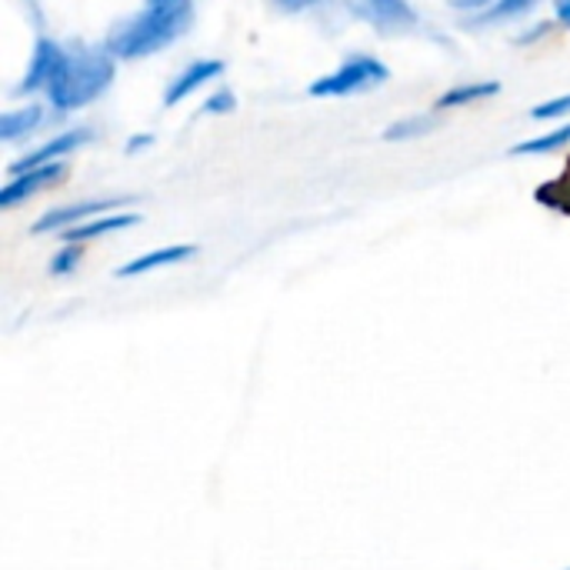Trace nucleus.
Masks as SVG:
<instances>
[{
	"label": "nucleus",
	"mask_w": 570,
	"mask_h": 570,
	"mask_svg": "<svg viewBox=\"0 0 570 570\" xmlns=\"http://www.w3.org/2000/svg\"><path fill=\"white\" fill-rule=\"evenodd\" d=\"M94 140V130L90 127H70V130H60L53 137H47L40 147L27 150L20 160L10 164V174H23V170H33V167H47V164H63L70 154H77L80 147H87Z\"/></svg>",
	"instance_id": "39448f33"
},
{
	"label": "nucleus",
	"mask_w": 570,
	"mask_h": 570,
	"mask_svg": "<svg viewBox=\"0 0 570 570\" xmlns=\"http://www.w3.org/2000/svg\"><path fill=\"white\" fill-rule=\"evenodd\" d=\"M554 17L564 30H570V0H554Z\"/></svg>",
	"instance_id": "4be33fe9"
},
{
	"label": "nucleus",
	"mask_w": 570,
	"mask_h": 570,
	"mask_svg": "<svg viewBox=\"0 0 570 570\" xmlns=\"http://www.w3.org/2000/svg\"><path fill=\"white\" fill-rule=\"evenodd\" d=\"M134 224H140V217H137V214L114 210V214L90 217V220H83V224H77V227H70V230H63L60 237H63V244H90V240H100V237H107V234L127 230V227H134Z\"/></svg>",
	"instance_id": "9d476101"
},
{
	"label": "nucleus",
	"mask_w": 570,
	"mask_h": 570,
	"mask_svg": "<svg viewBox=\"0 0 570 570\" xmlns=\"http://www.w3.org/2000/svg\"><path fill=\"white\" fill-rule=\"evenodd\" d=\"M234 107H237L234 90H214V97H207V100H204L200 114H230Z\"/></svg>",
	"instance_id": "6ab92c4d"
},
{
	"label": "nucleus",
	"mask_w": 570,
	"mask_h": 570,
	"mask_svg": "<svg viewBox=\"0 0 570 570\" xmlns=\"http://www.w3.org/2000/svg\"><path fill=\"white\" fill-rule=\"evenodd\" d=\"M80 261H83V244H63V247L50 257V274H53V277H63V274H70L73 267H80Z\"/></svg>",
	"instance_id": "f3484780"
},
{
	"label": "nucleus",
	"mask_w": 570,
	"mask_h": 570,
	"mask_svg": "<svg viewBox=\"0 0 570 570\" xmlns=\"http://www.w3.org/2000/svg\"><path fill=\"white\" fill-rule=\"evenodd\" d=\"M63 174H67V164H47V167H33V170H23V174H10V180L0 187V207L13 210V207L33 200L37 194H43L57 180H63Z\"/></svg>",
	"instance_id": "423d86ee"
},
{
	"label": "nucleus",
	"mask_w": 570,
	"mask_h": 570,
	"mask_svg": "<svg viewBox=\"0 0 570 570\" xmlns=\"http://www.w3.org/2000/svg\"><path fill=\"white\" fill-rule=\"evenodd\" d=\"M501 94V83L498 80H468V83H458L451 90H444L434 104V110H454V107H471V104H481L488 97H498Z\"/></svg>",
	"instance_id": "ddd939ff"
},
{
	"label": "nucleus",
	"mask_w": 570,
	"mask_h": 570,
	"mask_svg": "<svg viewBox=\"0 0 570 570\" xmlns=\"http://www.w3.org/2000/svg\"><path fill=\"white\" fill-rule=\"evenodd\" d=\"M114 73H117V57L107 47L67 50L43 97L57 114H73L90 107L97 97H104L107 87L114 83Z\"/></svg>",
	"instance_id": "f03ea898"
},
{
	"label": "nucleus",
	"mask_w": 570,
	"mask_h": 570,
	"mask_svg": "<svg viewBox=\"0 0 570 570\" xmlns=\"http://www.w3.org/2000/svg\"><path fill=\"white\" fill-rule=\"evenodd\" d=\"M194 254H197L194 244H167V247H157V250H147V254H140V257L127 261L124 267L114 271V277H120V281H127V277H144V274H150V271L177 267V264L190 261Z\"/></svg>",
	"instance_id": "1a4fd4ad"
},
{
	"label": "nucleus",
	"mask_w": 570,
	"mask_h": 570,
	"mask_svg": "<svg viewBox=\"0 0 570 570\" xmlns=\"http://www.w3.org/2000/svg\"><path fill=\"white\" fill-rule=\"evenodd\" d=\"M448 3H451L454 10H464V13H474V17H478V13L491 10L498 0H448Z\"/></svg>",
	"instance_id": "aec40b11"
},
{
	"label": "nucleus",
	"mask_w": 570,
	"mask_h": 570,
	"mask_svg": "<svg viewBox=\"0 0 570 570\" xmlns=\"http://www.w3.org/2000/svg\"><path fill=\"white\" fill-rule=\"evenodd\" d=\"M40 124H43V104L30 100V104L13 107V110L3 114V120H0V137H3V144H17V140L30 137Z\"/></svg>",
	"instance_id": "f8f14e48"
},
{
	"label": "nucleus",
	"mask_w": 570,
	"mask_h": 570,
	"mask_svg": "<svg viewBox=\"0 0 570 570\" xmlns=\"http://www.w3.org/2000/svg\"><path fill=\"white\" fill-rule=\"evenodd\" d=\"M220 73H224V60H217V57H204V60L187 63V67H184L170 83H167V90H164V107H177V104H184L190 94H197L200 87L214 83Z\"/></svg>",
	"instance_id": "6e6552de"
},
{
	"label": "nucleus",
	"mask_w": 570,
	"mask_h": 570,
	"mask_svg": "<svg viewBox=\"0 0 570 570\" xmlns=\"http://www.w3.org/2000/svg\"><path fill=\"white\" fill-rule=\"evenodd\" d=\"M63 53H67V50H63L53 37L40 33V37L33 40L30 63H27V70H23V80L17 83V94H43L47 83L53 80V73H57Z\"/></svg>",
	"instance_id": "0eeeda50"
},
{
	"label": "nucleus",
	"mask_w": 570,
	"mask_h": 570,
	"mask_svg": "<svg viewBox=\"0 0 570 570\" xmlns=\"http://www.w3.org/2000/svg\"><path fill=\"white\" fill-rule=\"evenodd\" d=\"M367 20H374L384 30H407L417 27V10L411 0H354Z\"/></svg>",
	"instance_id": "9b49d317"
},
{
	"label": "nucleus",
	"mask_w": 570,
	"mask_h": 570,
	"mask_svg": "<svg viewBox=\"0 0 570 570\" xmlns=\"http://www.w3.org/2000/svg\"><path fill=\"white\" fill-rule=\"evenodd\" d=\"M564 147H570V124H561V127H554L548 134H538V137H528V140L514 144L511 154L514 157H544V154H558Z\"/></svg>",
	"instance_id": "4468645a"
},
{
	"label": "nucleus",
	"mask_w": 570,
	"mask_h": 570,
	"mask_svg": "<svg viewBox=\"0 0 570 570\" xmlns=\"http://www.w3.org/2000/svg\"><path fill=\"white\" fill-rule=\"evenodd\" d=\"M531 117H534V120H561V117H570V94L538 104V107L531 110Z\"/></svg>",
	"instance_id": "a211bd4d"
},
{
	"label": "nucleus",
	"mask_w": 570,
	"mask_h": 570,
	"mask_svg": "<svg viewBox=\"0 0 570 570\" xmlns=\"http://www.w3.org/2000/svg\"><path fill=\"white\" fill-rule=\"evenodd\" d=\"M431 127H434L431 117H407V120H401V124H391L381 137H384V140H411V137L431 134Z\"/></svg>",
	"instance_id": "dca6fc26"
},
{
	"label": "nucleus",
	"mask_w": 570,
	"mask_h": 570,
	"mask_svg": "<svg viewBox=\"0 0 570 570\" xmlns=\"http://www.w3.org/2000/svg\"><path fill=\"white\" fill-rule=\"evenodd\" d=\"M127 204H130L127 197H87V200H73V204H63V207H53V210L40 214L33 220V234H63V230L90 220V217L124 210Z\"/></svg>",
	"instance_id": "20e7f679"
},
{
	"label": "nucleus",
	"mask_w": 570,
	"mask_h": 570,
	"mask_svg": "<svg viewBox=\"0 0 570 570\" xmlns=\"http://www.w3.org/2000/svg\"><path fill=\"white\" fill-rule=\"evenodd\" d=\"M281 10H287V13H304V10H311V7H317L321 0H274Z\"/></svg>",
	"instance_id": "412c9836"
},
{
	"label": "nucleus",
	"mask_w": 570,
	"mask_h": 570,
	"mask_svg": "<svg viewBox=\"0 0 570 570\" xmlns=\"http://www.w3.org/2000/svg\"><path fill=\"white\" fill-rule=\"evenodd\" d=\"M147 3H187V0H147Z\"/></svg>",
	"instance_id": "b1692460"
},
{
	"label": "nucleus",
	"mask_w": 570,
	"mask_h": 570,
	"mask_svg": "<svg viewBox=\"0 0 570 570\" xmlns=\"http://www.w3.org/2000/svg\"><path fill=\"white\" fill-rule=\"evenodd\" d=\"M194 23V0L187 3H147L124 23L107 40V50L117 60H144L160 50H167L174 40H180Z\"/></svg>",
	"instance_id": "f257e3e1"
},
{
	"label": "nucleus",
	"mask_w": 570,
	"mask_h": 570,
	"mask_svg": "<svg viewBox=\"0 0 570 570\" xmlns=\"http://www.w3.org/2000/svg\"><path fill=\"white\" fill-rule=\"evenodd\" d=\"M538 0H498L491 10L471 17V27H491V23H501V20H511V17H521L524 10H531Z\"/></svg>",
	"instance_id": "2eb2a0df"
},
{
	"label": "nucleus",
	"mask_w": 570,
	"mask_h": 570,
	"mask_svg": "<svg viewBox=\"0 0 570 570\" xmlns=\"http://www.w3.org/2000/svg\"><path fill=\"white\" fill-rule=\"evenodd\" d=\"M387 80H391L387 63L381 57H374V53H361L357 50V53L344 57L337 70L317 77L307 87V94L311 97H321V100H327V97H354V94L374 90V87H381Z\"/></svg>",
	"instance_id": "7ed1b4c3"
},
{
	"label": "nucleus",
	"mask_w": 570,
	"mask_h": 570,
	"mask_svg": "<svg viewBox=\"0 0 570 570\" xmlns=\"http://www.w3.org/2000/svg\"><path fill=\"white\" fill-rule=\"evenodd\" d=\"M150 140H154V137H150V134H140V137H130V140H127V147H124V150H127V154H137V150H144V147H147V144H150Z\"/></svg>",
	"instance_id": "5701e85b"
}]
</instances>
